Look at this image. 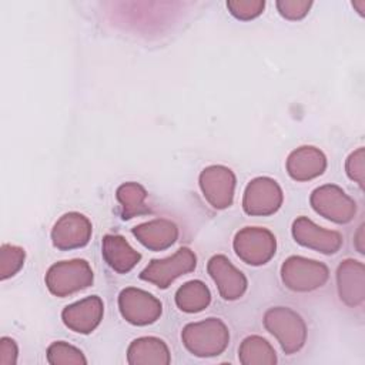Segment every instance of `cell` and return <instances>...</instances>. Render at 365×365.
I'll return each instance as SVG.
<instances>
[{
    "instance_id": "cell-1",
    "label": "cell",
    "mask_w": 365,
    "mask_h": 365,
    "mask_svg": "<svg viewBox=\"0 0 365 365\" xmlns=\"http://www.w3.org/2000/svg\"><path fill=\"white\" fill-rule=\"evenodd\" d=\"M184 346L195 356L221 355L230 342V331L220 318L190 322L181 331Z\"/></svg>"
},
{
    "instance_id": "cell-2",
    "label": "cell",
    "mask_w": 365,
    "mask_h": 365,
    "mask_svg": "<svg viewBox=\"0 0 365 365\" xmlns=\"http://www.w3.org/2000/svg\"><path fill=\"white\" fill-rule=\"evenodd\" d=\"M264 327L277 338L285 354L299 351L307 341V327L299 314L288 307H272L264 314Z\"/></svg>"
},
{
    "instance_id": "cell-3",
    "label": "cell",
    "mask_w": 365,
    "mask_h": 365,
    "mask_svg": "<svg viewBox=\"0 0 365 365\" xmlns=\"http://www.w3.org/2000/svg\"><path fill=\"white\" fill-rule=\"evenodd\" d=\"M94 274L86 259H70L53 264L46 274V285L56 297H67L93 284Z\"/></svg>"
},
{
    "instance_id": "cell-4",
    "label": "cell",
    "mask_w": 365,
    "mask_h": 365,
    "mask_svg": "<svg viewBox=\"0 0 365 365\" xmlns=\"http://www.w3.org/2000/svg\"><path fill=\"white\" fill-rule=\"evenodd\" d=\"M329 277L324 262L299 255L288 257L281 267V279L287 288L297 292H308L322 287Z\"/></svg>"
},
{
    "instance_id": "cell-5",
    "label": "cell",
    "mask_w": 365,
    "mask_h": 365,
    "mask_svg": "<svg viewBox=\"0 0 365 365\" xmlns=\"http://www.w3.org/2000/svg\"><path fill=\"white\" fill-rule=\"evenodd\" d=\"M232 247L241 261L257 267L267 264L274 257L277 240L267 228L245 227L235 234Z\"/></svg>"
},
{
    "instance_id": "cell-6",
    "label": "cell",
    "mask_w": 365,
    "mask_h": 365,
    "mask_svg": "<svg viewBox=\"0 0 365 365\" xmlns=\"http://www.w3.org/2000/svg\"><path fill=\"white\" fill-rule=\"evenodd\" d=\"M309 202L317 214L336 224H346L356 214L355 201L335 184H325L315 188L309 197Z\"/></svg>"
},
{
    "instance_id": "cell-7",
    "label": "cell",
    "mask_w": 365,
    "mask_h": 365,
    "mask_svg": "<svg viewBox=\"0 0 365 365\" xmlns=\"http://www.w3.org/2000/svg\"><path fill=\"white\" fill-rule=\"evenodd\" d=\"M195 265H197L195 254L190 248L182 247L177 250V252L171 257H167L163 259H153L140 272L138 277L143 281L151 282L155 287L165 289L178 277L194 271Z\"/></svg>"
},
{
    "instance_id": "cell-8",
    "label": "cell",
    "mask_w": 365,
    "mask_h": 365,
    "mask_svg": "<svg viewBox=\"0 0 365 365\" xmlns=\"http://www.w3.org/2000/svg\"><path fill=\"white\" fill-rule=\"evenodd\" d=\"M118 309L127 322L144 327L155 322L161 317L163 305L150 292L128 287L118 295Z\"/></svg>"
},
{
    "instance_id": "cell-9",
    "label": "cell",
    "mask_w": 365,
    "mask_h": 365,
    "mask_svg": "<svg viewBox=\"0 0 365 365\" xmlns=\"http://www.w3.org/2000/svg\"><path fill=\"white\" fill-rule=\"evenodd\" d=\"M284 195L278 182L269 177L251 180L244 191L242 208L248 215H272L282 204Z\"/></svg>"
},
{
    "instance_id": "cell-10",
    "label": "cell",
    "mask_w": 365,
    "mask_h": 365,
    "mask_svg": "<svg viewBox=\"0 0 365 365\" xmlns=\"http://www.w3.org/2000/svg\"><path fill=\"white\" fill-rule=\"evenodd\" d=\"M204 198L215 210L228 208L234 200L235 175L224 165L205 167L198 178Z\"/></svg>"
},
{
    "instance_id": "cell-11",
    "label": "cell",
    "mask_w": 365,
    "mask_h": 365,
    "mask_svg": "<svg viewBox=\"0 0 365 365\" xmlns=\"http://www.w3.org/2000/svg\"><path fill=\"white\" fill-rule=\"evenodd\" d=\"M91 232L93 227L90 220L80 212L71 211L56 221L51 230V241L56 248L68 251L87 245Z\"/></svg>"
},
{
    "instance_id": "cell-12",
    "label": "cell",
    "mask_w": 365,
    "mask_h": 365,
    "mask_svg": "<svg viewBox=\"0 0 365 365\" xmlns=\"http://www.w3.org/2000/svg\"><path fill=\"white\" fill-rule=\"evenodd\" d=\"M292 237L299 245L327 255L339 251L344 241L342 235L338 231L321 228L304 215L298 217L292 222Z\"/></svg>"
},
{
    "instance_id": "cell-13",
    "label": "cell",
    "mask_w": 365,
    "mask_h": 365,
    "mask_svg": "<svg viewBox=\"0 0 365 365\" xmlns=\"http://www.w3.org/2000/svg\"><path fill=\"white\" fill-rule=\"evenodd\" d=\"M207 271L215 282L222 299L234 301L244 295L247 291V278L237 269L225 255H214L207 264Z\"/></svg>"
},
{
    "instance_id": "cell-14",
    "label": "cell",
    "mask_w": 365,
    "mask_h": 365,
    "mask_svg": "<svg viewBox=\"0 0 365 365\" xmlns=\"http://www.w3.org/2000/svg\"><path fill=\"white\" fill-rule=\"evenodd\" d=\"M104 304L100 297L91 295L67 305L61 312L64 325L78 334L93 332L101 322Z\"/></svg>"
},
{
    "instance_id": "cell-15",
    "label": "cell",
    "mask_w": 365,
    "mask_h": 365,
    "mask_svg": "<svg viewBox=\"0 0 365 365\" xmlns=\"http://www.w3.org/2000/svg\"><path fill=\"white\" fill-rule=\"evenodd\" d=\"M338 295L348 307H358L365 299V267L361 261L348 258L336 268Z\"/></svg>"
},
{
    "instance_id": "cell-16",
    "label": "cell",
    "mask_w": 365,
    "mask_h": 365,
    "mask_svg": "<svg viewBox=\"0 0 365 365\" xmlns=\"http://www.w3.org/2000/svg\"><path fill=\"white\" fill-rule=\"evenodd\" d=\"M327 168L325 154L314 145H302L291 151L287 158L288 175L295 181H308L319 177Z\"/></svg>"
},
{
    "instance_id": "cell-17",
    "label": "cell",
    "mask_w": 365,
    "mask_h": 365,
    "mask_svg": "<svg viewBox=\"0 0 365 365\" xmlns=\"http://www.w3.org/2000/svg\"><path fill=\"white\" fill-rule=\"evenodd\" d=\"M140 244L151 251H163L170 248L178 238V228L165 218L151 220L135 225L131 230Z\"/></svg>"
},
{
    "instance_id": "cell-18",
    "label": "cell",
    "mask_w": 365,
    "mask_h": 365,
    "mask_svg": "<svg viewBox=\"0 0 365 365\" xmlns=\"http://www.w3.org/2000/svg\"><path fill=\"white\" fill-rule=\"evenodd\" d=\"M101 252L107 265L118 274H125L131 271L141 259V254L135 251L127 242V240L118 234L104 235Z\"/></svg>"
},
{
    "instance_id": "cell-19",
    "label": "cell",
    "mask_w": 365,
    "mask_h": 365,
    "mask_svg": "<svg viewBox=\"0 0 365 365\" xmlns=\"http://www.w3.org/2000/svg\"><path fill=\"white\" fill-rule=\"evenodd\" d=\"M170 361L168 346L155 336L137 338L127 349V362L130 365H168Z\"/></svg>"
},
{
    "instance_id": "cell-20",
    "label": "cell",
    "mask_w": 365,
    "mask_h": 365,
    "mask_svg": "<svg viewBox=\"0 0 365 365\" xmlns=\"http://www.w3.org/2000/svg\"><path fill=\"white\" fill-rule=\"evenodd\" d=\"M210 302L211 292L208 287L200 279H192L182 284L175 292L177 307L188 314L205 309L210 305Z\"/></svg>"
},
{
    "instance_id": "cell-21",
    "label": "cell",
    "mask_w": 365,
    "mask_h": 365,
    "mask_svg": "<svg viewBox=\"0 0 365 365\" xmlns=\"http://www.w3.org/2000/svg\"><path fill=\"white\" fill-rule=\"evenodd\" d=\"M238 359L242 365H274L277 364V354L267 339L251 335L241 342Z\"/></svg>"
},
{
    "instance_id": "cell-22",
    "label": "cell",
    "mask_w": 365,
    "mask_h": 365,
    "mask_svg": "<svg viewBox=\"0 0 365 365\" xmlns=\"http://www.w3.org/2000/svg\"><path fill=\"white\" fill-rule=\"evenodd\" d=\"M115 197L121 207L123 220H130L135 215L148 212V207L145 205L147 191L138 182L128 181L121 184L115 191Z\"/></svg>"
},
{
    "instance_id": "cell-23",
    "label": "cell",
    "mask_w": 365,
    "mask_h": 365,
    "mask_svg": "<svg viewBox=\"0 0 365 365\" xmlns=\"http://www.w3.org/2000/svg\"><path fill=\"white\" fill-rule=\"evenodd\" d=\"M47 361L51 365H86L87 359L83 355V352L64 342V341H57L53 342L47 348Z\"/></svg>"
},
{
    "instance_id": "cell-24",
    "label": "cell",
    "mask_w": 365,
    "mask_h": 365,
    "mask_svg": "<svg viewBox=\"0 0 365 365\" xmlns=\"http://www.w3.org/2000/svg\"><path fill=\"white\" fill-rule=\"evenodd\" d=\"M26 252L21 247L3 244L0 248V278L4 281L16 275L24 264Z\"/></svg>"
},
{
    "instance_id": "cell-25",
    "label": "cell",
    "mask_w": 365,
    "mask_h": 365,
    "mask_svg": "<svg viewBox=\"0 0 365 365\" xmlns=\"http://www.w3.org/2000/svg\"><path fill=\"white\" fill-rule=\"evenodd\" d=\"M265 7L264 0H230L227 9L238 20H251L258 17Z\"/></svg>"
},
{
    "instance_id": "cell-26",
    "label": "cell",
    "mask_w": 365,
    "mask_h": 365,
    "mask_svg": "<svg viewBox=\"0 0 365 365\" xmlns=\"http://www.w3.org/2000/svg\"><path fill=\"white\" fill-rule=\"evenodd\" d=\"M346 175L355 181L361 188H364V174H365V150L359 147L352 151L345 161Z\"/></svg>"
},
{
    "instance_id": "cell-27",
    "label": "cell",
    "mask_w": 365,
    "mask_h": 365,
    "mask_svg": "<svg viewBox=\"0 0 365 365\" xmlns=\"http://www.w3.org/2000/svg\"><path fill=\"white\" fill-rule=\"evenodd\" d=\"M275 4H277L279 14L282 17H285L287 20H301L308 14V11L312 6V1H309V0H278Z\"/></svg>"
},
{
    "instance_id": "cell-28",
    "label": "cell",
    "mask_w": 365,
    "mask_h": 365,
    "mask_svg": "<svg viewBox=\"0 0 365 365\" xmlns=\"http://www.w3.org/2000/svg\"><path fill=\"white\" fill-rule=\"evenodd\" d=\"M17 344L9 336L0 339V365H16L17 362Z\"/></svg>"
},
{
    "instance_id": "cell-29",
    "label": "cell",
    "mask_w": 365,
    "mask_h": 365,
    "mask_svg": "<svg viewBox=\"0 0 365 365\" xmlns=\"http://www.w3.org/2000/svg\"><path fill=\"white\" fill-rule=\"evenodd\" d=\"M355 238H356V240H355V245H356L358 251H359L361 254H364V245H362V242H364V240H362V238H364V225L359 227V230H358Z\"/></svg>"
}]
</instances>
